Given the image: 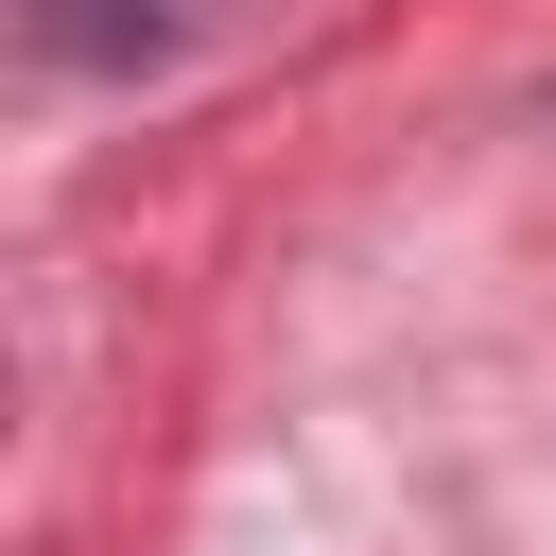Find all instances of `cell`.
<instances>
[{"instance_id":"cell-1","label":"cell","mask_w":556,"mask_h":556,"mask_svg":"<svg viewBox=\"0 0 556 556\" xmlns=\"http://www.w3.org/2000/svg\"><path fill=\"white\" fill-rule=\"evenodd\" d=\"M191 35V0H35V52H70V70H156Z\"/></svg>"}]
</instances>
